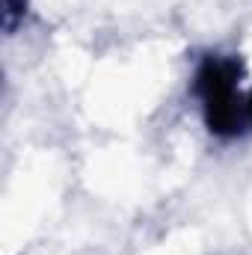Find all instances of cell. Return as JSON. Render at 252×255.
Listing matches in <instances>:
<instances>
[{
	"mask_svg": "<svg viewBox=\"0 0 252 255\" xmlns=\"http://www.w3.org/2000/svg\"><path fill=\"white\" fill-rule=\"evenodd\" d=\"M208 130L220 139H241L252 133V83L238 57H202L190 83Z\"/></svg>",
	"mask_w": 252,
	"mask_h": 255,
	"instance_id": "cell-1",
	"label": "cell"
},
{
	"mask_svg": "<svg viewBox=\"0 0 252 255\" xmlns=\"http://www.w3.org/2000/svg\"><path fill=\"white\" fill-rule=\"evenodd\" d=\"M24 12H27V0H3V27L12 33L15 24L24 18Z\"/></svg>",
	"mask_w": 252,
	"mask_h": 255,
	"instance_id": "cell-2",
	"label": "cell"
}]
</instances>
